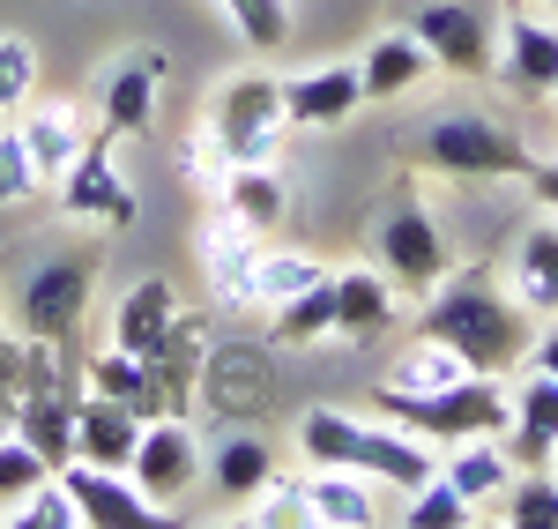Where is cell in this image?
Returning a JSON list of instances; mask_svg holds the SVG:
<instances>
[{
  "label": "cell",
  "instance_id": "obj_1",
  "mask_svg": "<svg viewBox=\"0 0 558 529\" xmlns=\"http://www.w3.org/2000/svg\"><path fill=\"white\" fill-rule=\"evenodd\" d=\"M417 328L439 336V344L462 358L470 373H507V365H521L529 344H536V313L521 306L492 268H462V276L447 268V284L425 291Z\"/></svg>",
  "mask_w": 558,
  "mask_h": 529
},
{
  "label": "cell",
  "instance_id": "obj_2",
  "mask_svg": "<svg viewBox=\"0 0 558 529\" xmlns=\"http://www.w3.org/2000/svg\"><path fill=\"white\" fill-rule=\"evenodd\" d=\"M299 447L305 462H343V470H365L380 492H417L425 478H439V447L387 425V418H350V410H305L299 418Z\"/></svg>",
  "mask_w": 558,
  "mask_h": 529
},
{
  "label": "cell",
  "instance_id": "obj_3",
  "mask_svg": "<svg viewBox=\"0 0 558 529\" xmlns=\"http://www.w3.org/2000/svg\"><path fill=\"white\" fill-rule=\"evenodd\" d=\"M373 418L417 433L432 447H454V441H499L514 425V396L499 388V373H462L447 388H425V396H402V388H380L373 396Z\"/></svg>",
  "mask_w": 558,
  "mask_h": 529
},
{
  "label": "cell",
  "instance_id": "obj_4",
  "mask_svg": "<svg viewBox=\"0 0 558 529\" xmlns=\"http://www.w3.org/2000/svg\"><path fill=\"white\" fill-rule=\"evenodd\" d=\"M410 165H425L439 179H521L536 157L492 112H432L425 128H410Z\"/></svg>",
  "mask_w": 558,
  "mask_h": 529
},
{
  "label": "cell",
  "instance_id": "obj_5",
  "mask_svg": "<svg viewBox=\"0 0 558 529\" xmlns=\"http://www.w3.org/2000/svg\"><path fill=\"white\" fill-rule=\"evenodd\" d=\"M216 157L223 165H276L283 142H291V112H283V83L276 75H231L209 105V128Z\"/></svg>",
  "mask_w": 558,
  "mask_h": 529
},
{
  "label": "cell",
  "instance_id": "obj_6",
  "mask_svg": "<svg viewBox=\"0 0 558 529\" xmlns=\"http://www.w3.org/2000/svg\"><path fill=\"white\" fill-rule=\"evenodd\" d=\"M410 38L432 52L439 75H492L499 60V8L492 0H417Z\"/></svg>",
  "mask_w": 558,
  "mask_h": 529
},
{
  "label": "cell",
  "instance_id": "obj_7",
  "mask_svg": "<svg viewBox=\"0 0 558 529\" xmlns=\"http://www.w3.org/2000/svg\"><path fill=\"white\" fill-rule=\"evenodd\" d=\"M373 254H380V276L395 284V291H439L447 284V268H454V254H447V231H439V217H432L425 202H395L380 217V231H373Z\"/></svg>",
  "mask_w": 558,
  "mask_h": 529
},
{
  "label": "cell",
  "instance_id": "obj_8",
  "mask_svg": "<svg viewBox=\"0 0 558 529\" xmlns=\"http://www.w3.org/2000/svg\"><path fill=\"white\" fill-rule=\"evenodd\" d=\"M60 217H75V224H105V231H128L134 217H142V202H134V187L128 172L112 165V134L97 128L83 142V157L60 172Z\"/></svg>",
  "mask_w": 558,
  "mask_h": 529
},
{
  "label": "cell",
  "instance_id": "obj_9",
  "mask_svg": "<svg viewBox=\"0 0 558 529\" xmlns=\"http://www.w3.org/2000/svg\"><path fill=\"white\" fill-rule=\"evenodd\" d=\"M89 284H97V262H89V254H60V262L31 268V284H23V299H15L23 336H31V344H68V336L83 328V313H89Z\"/></svg>",
  "mask_w": 558,
  "mask_h": 529
},
{
  "label": "cell",
  "instance_id": "obj_10",
  "mask_svg": "<svg viewBox=\"0 0 558 529\" xmlns=\"http://www.w3.org/2000/svg\"><path fill=\"white\" fill-rule=\"evenodd\" d=\"M202 462H209V455H202V441H194V425H186V418H142V441H134L128 478L149 492V507H165V515H172L179 492L202 485Z\"/></svg>",
  "mask_w": 558,
  "mask_h": 529
},
{
  "label": "cell",
  "instance_id": "obj_11",
  "mask_svg": "<svg viewBox=\"0 0 558 529\" xmlns=\"http://www.w3.org/2000/svg\"><path fill=\"white\" fill-rule=\"evenodd\" d=\"M157 83H165V52L157 45H134L120 60L97 68V128L105 134H149L157 128Z\"/></svg>",
  "mask_w": 558,
  "mask_h": 529
},
{
  "label": "cell",
  "instance_id": "obj_12",
  "mask_svg": "<svg viewBox=\"0 0 558 529\" xmlns=\"http://www.w3.org/2000/svg\"><path fill=\"white\" fill-rule=\"evenodd\" d=\"M52 478L75 492V515H83V529H142V522H165V507H149V492L134 485L128 470L68 462V470H52Z\"/></svg>",
  "mask_w": 558,
  "mask_h": 529
},
{
  "label": "cell",
  "instance_id": "obj_13",
  "mask_svg": "<svg viewBox=\"0 0 558 529\" xmlns=\"http://www.w3.org/2000/svg\"><path fill=\"white\" fill-rule=\"evenodd\" d=\"M492 75L514 97H558V23L499 15V60H492Z\"/></svg>",
  "mask_w": 558,
  "mask_h": 529
},
{
  "label": "cell",
  "instance_id": "obj_14",
  "mask_svg": "<svg viewBox=\"0 0 558 529\" xmlns=\"http://www.w3.org/2000/svg\"><path fill=\"white\" fill-rule=\"evenodd\" d=\"M357 105H365V75L336 60V68H305L283 83V112H291V134H328V128H350L357 120Z\"/></svg>",
  "mask_w": 558,
  "mask_h": 529
},
{
  "label": "cell",
  "instance_id": "obj_15",
  "mask_svg": "<svg viewBox=\"0 0 558 529\" xmlns=\"http://www.w3.org/2000/svg\"><path fill=\"white\" fill-rule=\"evenodd\" d=\"M254 262H260V231H246L231 209H216L202 224V276H209L216 306L254 313Z\"/></svg>",
  "mask_w": 558,
  "mask_h": 529
},
{
  "label": "cell",
  "instance_id": "obj_16",
  "mask_svg": "<svg viewBox=\"0 0 558 529\" xmlns=\"http://www.w3.org/2000/svg\"><path fill=\"white\" fill-rule=\"evenodd\" d=\"M15 134H23V149H31L38 179H60L75 157H83V142L97 128L83 120V105H75V97H31V105L15 112Z\"/></svg>",
  "mask_w": 558,
  "mask_h": 529
},
{
  "label": "cell",
  "instance_id": "obj_17",
  "mask_svg": "<svg viewBox=\"0 0 558 529\" xmlns=\"http://www.w3.org/2000/svg\"><path fill=\"white\" fill-rule=\"evenodd\" d=\"M507 396H514V425L499 433L507 455H514L521 470H551V447H558V373L529 365Z\"/></svg>",
  "mask_w": 558,
  "mask_h": 529
},
{
  "label": "cell",
  "instance_id": "obj_18",
  "mask_svg": "<svg viewBox=\"0 0 558 529\" xmlns=\"http://www.w3.org/2000/svg\"><path fill=\"white\" fill-rule=\"evenodd\" d=\"M202 365H209V328L179 306L172 336L149 351V381H157V418H186L194 410V388H202Z\"/></svg>",
  "mask_w": 558,
  "mask_h": 529
},
{
  "label": "cell",
  "instance_id": "obj_19",
  "mask_svg": "<svg viewBox=\"0 0 558 529\" xmlns=\"http://www.w3.org/2000/svg\"><path fill=\"white\" fill-rule=\"evenodd\" d=\"M134 441H142V410L112 396H83L75 402V462H97V470H128Z\"/></svg>",
  "mask_w": 558,
  "mask_h": 529
},
{
  "label": "cell",
  "instance_id": "obj_20",
  "mask_svg": "<svg viewBox=\"0 0 558 529\" xmlns=\"http://www.w3.org/2000/svg\"><path fill=\"white\" fill-rule=\"evenodd\" d=\"M507 291H514L529 313H558V217H551V209L529 224V231H514Z\"/></svg>",
  "mask_w": 558,
  "mask_h": 529
},
{
  "label": "cell",
  "instance_id": "obj_21",
  "mask_svg": "<svg viewBox=\"0 0 558 529\" xmlns=\"http://www.w3.org/2000/svg\"><path fill=\"white\" fill-rule=\"evenodd\" d=\"M202 478H209V492H223L231 507H246L254 492L276 485V447L260 441V433H223V441L209 447V462H202Z\"/></svg>",
  "mask_w": 558,
  "mask_h": 529
},
{
  "label": "cell",
  "instance_id": "obj_22",
  "mask_svg": "<svg viewBox=\"0 0 558 529\" xmlns=\"http://www.w3.org/2000/svg\"><path fill=\"white\" fill-rule=\"evenodd\" d=\"M179 321V291L165 284V276H142V284H128L120 291V313H112V344L134 358H149L165 336H172Z\"/></svg>",
  "mask_w": 558,
  "mask_h": 529
},
{
  "label": "cell",
  "instance_id": "obj_23",
  "mask_svg": "<svg viewBox=\"0 0 558 529\" xmlns=\"http://www.w3.org/2000/svg\"><path fill=\"white\" fill-rule=\"evenodd\" d=\"M305 507H313V522H328V529H373L380 522L373 478H365V470H343V462H313Z\"/></svg>",
  "mask_w": 558,
  "mask_h": 529
},
{
  "label": "cell",
  "instance_id": "obj_24",
  "mask_svg": "<svg viewBox=\"0 0 558 529\" xmlns=\"http://www.w3.org/2000/svg\"><path fill=\"white\" fill-rule=\"evenodd\" d=\"M357 75H365V105H395V97H410V89L432 75V52L410 38V31H387V38L365 45Z\"/></svg>",
  "mask_w": 558,
  "mask_h": 529
},
{
  "label": "cell",
  "instance_id": "obj_25",
  "mask_svg": "<svg viewBox=\"0 0 558 529\" xmlns=\"http://www.w3.org/2000/svg\"><path fill=\"white\" fill-rule=\"evenodd\" d=\"M395 328V284L380 268H343L336 276V336L343 344H373Z\"/></svg>",
  "mask_w": 558,
  "mask_h": 529
},
{
  "label": "cell",
  "instance_id": "obj_26",
  "mask_svg": "<svg viewBox=\"0 0 558 529\" xmlns=\"http://www.w3.org/2000/svg\"><path fill=\"white\" fill-rule=\"evenodd\" d=\"M514 455H507V441H454L439 447V478L462 492V500H476V507H492L499 492L514 485Z\"/></svg>",
  "mask_w": 558,
  "mask_h": 529
},
{
  "label": "cell",
  "instance_id": "obj_27",
  "mask_svg": "<svg viewBox=\"0 0 558 529\" xmlns=\"http://www.w3.org/2000/svg\"><path fill=\"white\" fill-rule=\"evenodd\" d=\"M8 433H15V441H31L52 470H68V462H75V402L60 396V388H31V396L15 402Z\"/></svg>",
  "mask_w": 558,
  "mask_h": 529
},
{
  "label": "cell",
  "instance_id": "obj_28",
  "mask_svg": "<svg viewBox=\"0 0 558 529\" xmlns=\"http://www.w3.org/2000/svg\"><path fill=\"white\" fill-rule=\"evenodd\" d=\"M216 209H231V217L246 224V231H276L283 224V179H276V165H223V179H216Z\"/></svg>",
  "mask_w": 558,
  "mask_h": 529
},
{
  "label": "cell",
  "instance_id": "obj_29",
  "mask_svg": "<svg viewBox=\"0 0 558 529\" xmlns=\"http://www.w3.org/2000/svg\"><path fill=\"white\" fill-rule=\"evenodd\" d=\"M268 328H276L283 351H313V344H328V336H336V268L313 276L305 291H291L283 306H268Z\"/></svg>",
  "mask_w": 558,
  "mask_h": 529
},
{
  "label": "cell",
  "instance_id": "obj_30",
  "mask_svg": "<svg viewBox=\"0 0 558 529\" xmlns=\"http://www.w3.org/2000/svg\"><path fill=\"white\" fill-rule=\"evenodd\" d=\"M83 381H89V396H112V402H128V410H142V418H157V381H149V358L105 344V351L83 365Z\"/></svg>",
  "mask_w": 558,
  "mask_h": 529
},
{
  "label": "cell",
  "instance_id": "obj_31",
  "mask_svg": "<svg viewBox=\"0 0 558 529\" xmlns=\"http://www.w3.org/2000/svg\"><path fill=\"white\" fill-rule=\"evenodd\" d=\"M462 373H470V365H462V358L447 351L439 336H425V328H417V344H410V351H402L395 365H387V381H380V388L425 396V388H447V381H462Z\"/></svg>",
  "mask_w": 558,
  "mask_h": 529
},
{
  "label": "cell",
  "instance_id": "obj_32",
  "mask_svg": "<svg viewBox=\"0 0 558 529\" xmlns=\"http://www.w3.org/2000/svg\"><path fill=\"white\" fill-rule=\"evenodd\" d=\"M313 276H328V268L313 262V254H291V247H260V262H254V313L283 306V299H291V291H305Z\"/></svg>",
  "mask_w": 558,
  "mask_h": 529
},
{
  "label": "cell",
  "instance_id": "obj_33",
  "mask_svg": "<svg viewBox=\"0 0 558 529\" xmlns=\"http://www.w3.org/2000/svg\"><path fill=\"white\" fill-rule=\"evenodd\" d=\"M499 515L514 529H558V470H514V485L499 492Z\"/></svg>",
  "mask_w": 558,
  "mask_h": 529
},
{
  "label": "cell",
  "instance_id": "obj_34",
  "mask_svg": "<svg viewBox=\"0 0 558 529\" xmlns=\"http://www.w3.org/2000/svg\"><path fill=\"white\" fill-rule=\"evenodd\" d=\"M45 478H52V462H45L38 447L15 441V433H0V522H8V515H15V507H23Z\"/></svg>",
  "mask_w": 558,
  "mask_h": 529
},
{
  "label": "cell",
  "instance_id": "obj_35",
  "mask_svg": "<svg viewBox=\"0 0 558 529\" xmlns=\"http://www.w3.org/2000/svg\"><path fill=\"white\" fill-rule=\"evenodd\" d=\"M202 381H209V396L223 402V410H239V402H254L260 388H268V365H260V351H216L209 365H202Z\"/></svg>",
  "mask_w": 558,
  "mask_h": 529
},
{
  "label": "cell",
  "instance_id": "obj_36",
  "mask_svg": "<svg viewBox=\"0 0 558 529\" xmlns=\"http://www.w3.org/2000/svg\"><path fill=\"white\" fill-rule=\"evenodd\" d=\"M223 15H231L246 52H283V38H291V8L283 0H223Z\"/></svg>",
  "mask_w": 558,
  "mask_h": 529
},
{
  "label": "cell",
  "instance_id": "obj_37",
  "mask_svg": "<svg viewBox=\"0 0 558 529\" xmlns=\"http://www.w3.org/2000/svg\"><path fill=\"white\" fill-rule=\"evenodd\" d=\"M476 515H484V507L462 500L447 478H425V485L410 492V507H402V522H410V529H462V522H476Z\"/></svg>",
  "mask_w": 558,
  "mask_h": 529
},
{
  "label": "cell",
  "instance_id": "obj_38",
  "mask_svg": "<svg viewBox=\"0 0 558 529\" xmlns=\"http://www.w3.org/2000/svg\"><path fill=\"white\" fill-rule=\"evenodd\" d=\"M38 97V52L31 38H0V112H23Z\"/></svg>",
  "mask_w": 558,
  "mask_h": 529
},
{
  "label": "cell",
  "instance_id": "obj_39",
  "mask_svg": "<svg viewBox=\"0 0 558 529\" xmlns=\"http://www.w3.org/2000/svg\"><path fill=\"white\" fill-rule=\"evenodd\" d=\"M8 522H15V529H83V515H75V492L60 485V478H45V485L31 492Z\"/></svg>",
  "mask_w": 558,
  "mask_h": 529
},
{
  "label": "cell",
  "instance_id": "obj_40",
  "mask_svg": "<svg viewBox=\"0 0 558 529\" xmlns=\"http://www.w3.org/2000/svg\"><path fill=\"white\" fill-rule=\"evenodd\" d=\"M246 522H260V529H305V522H313V507H305V478H299V485L254 492V500H246Z\"/></svg>",
  "mask_w": 558,
  "mask_h": 529
},
{
  "label": "cell",
  "instance_id": "obj_41",
  "mask_svg": "<svg viewBox=\"0 0 558 529\" xmlns=\"http://www.w3.org/2000/svg\"><path fill=\"white\" fill-rule=\"evenodd\" d=\"M23 194H38V165H31L23 134H15V128H0V209H15Z\"/></svg>",
  "mask_w": 558,
  "mask_h": 529
},
{
  "label": "cell",
  "instance_id": "obj_42",
  "mask_svg": "<svg viewBox=\"0 0 558 529\" xmlns=\"http://www.w3.org/2000/svg\"><path fill=\"white\" fill-rule=\"evenodd\" d=\"M31 388V336L15 344V336H0V402H8V418H15V402Z\"/></svg>",
  "mask_w": 558,
  "mask_h": 529
},
{
  "label": "cell",
  "instance_id": "obj_43",
  "mask_svg": "<svg viewBox=\"0 0 558 529\" xmlns=\"http://www.w3.org/2000/svg\"><path fill=\"white\" fill-rule=\"evenodd\" d=\"M521 187H529L536 209H551V217H558V157H536V165L521 172Z\"/></svg>",
  "mask_w": 558,
  "mask_h": 529
},
{
  "label": "cell",
  "instance_id": "obj_44",
  "mask_svg": "<svg viewBox=\"0 0 558 529\" xmlns=\"http://www.w3.org/2000/svg\"><path fill=\"white\" fill-rule=\"evenodd\" d=\"M521 365H544V373H558V313H551V328L529 344V358H521Z\"/></svg>",
  "mask_w": 558,
  "mask_h": 529
},
{
  "label": "cell",
  "instance_id": "obj_45",
  "mask_svg": "<svg viewBox=\"0 0 558 529\" xmlns=\"http://www.w3.org/2000/svg\"><path fill=\"white\" fill-rule=\"evenodd\" d=\"M0 433H8V402H0Z\"/></svg>",
  "mask_w": 558,
  "mask_h": 529
},
{
  "label": "cell",
  "instance_id": "obj_46",
  "mask_svg": "<svg viewBox=\"0 0 558 529\" xmlns=\"http://www.w3.org/2000/svg\"><path fill=\"white\" fill-rule=\"evenodd\" d=\"M551 470H558V447H551Z\"/></svg>",
  "mask_w": 558,
  "mask_h": 529
},
{
  "label": "cell",
  "instance_id": "obj_47",
  "mask_svg": "<svg viewBox=\"0 0 558 529\" xmlns=\"http://www.w3.org/2000/svg\"><path fill=\"white\" fill-rule=\"evenodd\" d=\"M544 8H558V0H544Z\"/></svg>",
  "mask_w": 558,
  "mask_h": 529
}]
</instances>
